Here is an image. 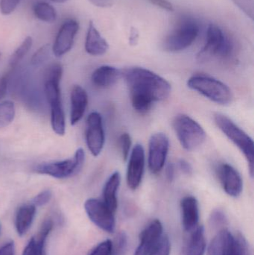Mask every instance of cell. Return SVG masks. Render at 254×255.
<instances>
[{"label": "cell", "mask_w": 254, "mask_h": 255, "mask_svg": "<svg viewBox=\"0 0 254 255\" xmlns=\"http://www.w3.org/2000/svg\"><path fill=\"white\" fill-rule=\"evenodd\" d=\"M136 112L146 114L157 102L169 97L171 85L164 78L143 67H130L122 72Z\"/></svg>", "instance_id": "6da1fadb"}, {"label": "cell", "mask_w": 254, "mask_h": 255, "mask_svg": "<svg viewBox=\"0 0 254 255\" xmlns=\"http://www.w3.org/2000/svg\"><path fill=\"white\" fill-rule=\"evenodd\" d=\"M187 86L210 101L221 106H228L234 100V94L231 88L226 84L211 76L194 75L188 79Z\"/></svg>", "instance_id": "7a4b0ae2"}, {"label": "cell", "mask_w": 254, "mask_h": 255, "mask_svg": "<svg viewBox=\"0 0 254 255\" xmlns=\"http://www.w3.org/2000/svg\"><path fill=\"white\" fill-rule=\"evenodd\" d=\"M214 121L217 127L238 147L243 153L249 164V172L252 177L254 173V149L253 139L237 125L228 117L217 113L214 115Z\"/></svg>", "instance_id": "3957f363"}, {"label": "cell", "mask_w": 254, "mask_h": 255, "mask_svg": "<svg viewBox=\"0 0 254 255\" xmlns=\"http://www.w3.org/2000/svg\"><path fill=\"white\" fill-rule=\"evenodd\" d=\"M173 128L180 145L186 151L196 150L205 142V130L188 115H177L173 121Z\"/></svg>", "instance_id": "277c9868"}, {"label": "cell", "mask_w": 254, "mask_h": 255, "mask_svg": "<svg viewBox=\"0 0 254 255\" xmlns=\"http://www.w3.org/2000/svg\"><path fill=\"white\" fill-rule=\"evenodd\" d=\"M233 52L232 42L215 24L209 25L205 45L197 55L200 63L208 62L214 58H227Z\"/></svg>", "instance_id": "5b68a950"}, {"label": "cell", "mask_w": 254, "mask_h": 255, "mask_svg": "<svg viewBox=\"0 0 254 255\" xmlns=\"http://www.w3.org/2000/svg\"><path fill=\"white\" fill-rule=\"evenodd\" d=\"M199 27L192 19H183L166 37L163 49L168 52H177L190 46L198 37Z\"/></svg>", "instance_id": "8992f818"}, {"label": "cell", "mask_w": 254, "mask_h": 255, "mask_svg": "<svg viewBox=\"0 0 254 255\" xmlns=\"http://www.w3.org/2000/svg\"><path fill=\"white\" fill-rule=\"evenodd\" d=\"M63 74L61 64H53L49 66L45 76V94L51 106V119L58 120L64 118V109L61 98L60 82Z\"/></svg>", "instance_id": "52a82bcc"}, {"label": "cell", "mask_w": 254, "mask_h": 255, "mask_svg": "<svg viewBox=\"0 0 254 255\" xmlns=\"http://www.w3.org/2000/svg\"><path fill=\"white\" fill-rule=\"evenodd\" d=\"M85 153L83 148L76 151L74 157L62 161L44 163L37 165L35 172L42 175H50L56 178H67L77 175L83 167Z\"/></svg>", "instance_id": "ba28073f"}, {"label": "cell", "mask_w": 254, "mask_h": 255, "mask_svg": "<svg viewBox=\"0 0 254 255\" xmlns=\"http://www.w3.org/2000/svg\"><path fill=\"white\" fill-rule=\"evenodd\" d=\"M85 209L89 220L104 232L113 233L116 228L114 213L103 201L89 199L85 202Z\"/></svg>", "instance_id": "9c48e42d"}, {"label": "cell", "mask_w": 254, "mask_h": 255, "mask_svg": "<svg viewBox=\"0 0 254 255\" xmlns=\"http://www.w3.org/2000/svg\"><path fill=\"white\" fill-rule=\"evenodd\" d=\"M169 149V139L162 132L154 133L149 139L148 163L149 170L152 174L161 172L167 161Z\"/></svg>", "instance_id": "30bf717a"}, {"label": "cell", "mask_w": 254, "mask_h": 255, "mask_svg": "<svg viewBox=\"0 0 254 255\" xmlns=\"http://www.w3.org/2000/svg\"><path fill=\"white\" fill-rule=\"evenodd\" d=\"M86 142L92 155L97 157L104 148L105 134L102 118L98 112H92L88 116L86 125Z\"/></svg>", "instance_id": "8fae6325"}, {"label": "cell", "mask_w": 254, "mask_h": 255, "mask_svg": "<svg viewBox=\"0 0 254 255\" xmlns=\"http://www.w3.org/2000/svg\"><path fill=\"white\" fill-rule=\"evenodd\" d=\"M146 156L141 144H136L128 157L127 168V184L131 190H135L140 187L144 175Z\"/></svg>", "instance_id": "7c38bea8"}, {"label": "cell", "mask_w": 254, "mask_h": 255, "mask_svg": "<svg viewBox=\"0 0 254 255\" xmlns=\"http://www.w3.org/2000/svg\"><path fill=\"white\" fill-rule=\"evenodd\" d=\"M79 30V23L75 19H68L62 24L52 46L55 56L59 58L71 50Z\"/></svg>", "instance_id": "4fadbf2b"}, {"label": "cell", "mask_w": 254, "mask_h": 255, "mask_svg": "<svg viewBox=\"0 0 254 255\" xmlns=\"http://www.w3.org/2000/svg\"><path fill=\"white\" fill-rule=\"evenodd\" d=\"M216 171L224 191L231 197H239L243 190V180L239 171L227 163H221Z\"/></svg>", "instance_id": "5bb4252c"}, {"label": "cell", "mask_w": 254, "mask_h": 255, "mask_svg": "<svg viewBox=\"0 0 254 255\" xmlns=\"http://www.w3.org/2000/svg\"><path fill=\"white\" fill-rule=\"evenodd\" d=\"M163 225L155 220L140 234V244L134 255H149L163 236Z\"/></svg>", "instance_id": "9a60e30c"}, {"label": "cell", "mask_w": 254, "mask_h": 255, "mask_svg": "<svg viewBox=\"0 0 254 255\" xmlns=\"http://www.w3.org/2000/svg\"><path fill=\"white\" fill-rule=\"evenodd\" d=\"M182 223L186 232H192L198 226L199 222V206L196 198L186 196L180 202Z\"/></svg>", "instance_id": "2e32d148"}, {"label": "cell", "mask_w": 254, "mask_h": 255, "mask_svg": "<svg viewBox=\"0 0 254 255\" xmlns=\"http://www.w3.org/2000/svg\"><path fill=\"white\" fill-rule=\"evenodd\" d=\"M109 49L107 40L101 35L92 21L89 22L85 40V50L92 56L104 55Z\"/></svg>", "instance_id": "e0dca14e"}, {"label": "cell", "mask_w": 254, "mask_h": 255, "mask_svg": "<svg viewBox=\"0 0 254 255\" xmlns=\"http://www.w3.org/2000/svg\"><path fill=\"white\" fill-rule=\"evenodd\" d=\"M88 104L86 91L79 85H75L71 92V125L77 124L85 115Z\"/></svg>", "instance_id": "ac0fdd59"}, {"label": "cell", "mask_w": 254, "mask_h": 255, "mask_svg": "<svg viewBox=\"0 0 254 255\" xmlns=\"http://www.w3.org/2000/svg\"><path fill=\"white\" fill-rule=\"evenodd\" d=\"M122 76V72L112 66L98 67L92 73L91 80L97 88H108L113 86Z\"/></svg>", "instance_id": "d6986e66"}, {"label": "cell", "mask_w": 254, "mask_h": 255, "mask_svg": "<svg viewBox=\"0 0 254 255\" xmlns=\"http://www.w3.org/2000/svg\"><path fill=\"white\" fill-rule=\"evenodd\" d=\"M36 206L32 203L19 207L15 217V228L19 236H23L29 230L34 222Z\"/></svg>", "instance_id": "ffe728a7"}, {"label": "cell", "mask_w": 254, "mask_h": 255, "mask_svg": "<svg viewBox=\"0 0 254 255\" xmlns=\"http://www.w3.org/2000/svg\"><path fill=\"white\" fill-rule=\"evenodd\" d=\"M121 182V175L118 171L113 172L104 184L103 202L113 213L117 209V191Z\"/></svg>", "instance_id": "44dd1931"}, {"label": "cell", "mask_w": 254, "mask_h": 255, "mask_svg": "<svg viewBox=\"0 0 254 255\" xmlns=\"http://www.w3.org/2000/svg\"><path fill=\"white\" fill-rule=\"evenodd\" d=\"M233 235L227 229L218 232L209 246L207 255H228Z\"/></svg>", "instance_id": "7402d4cb"}, {"label": "cell", "mask_w": 254, "mask_h": 255, "mask_svg": "<svg viewBox=\"0 0 254 255\" xmlns=\"http://www.w3.org/2000/svg\"><path fill=\"white\" fill-rule=\"evenodd\" d=\"M206 246L204 228L198 226L193 232H191L190 238L185 249L184 255H204Z\"/></svg>", "instance_id": "603a6c76"}, {"label": "cell", "mask_w": 254, "mask_h": 255, "mask_svg": "<svg viewBox=\"0 0 254 255\" xmlns=\"http://www.w3.org/2000/svg\"><path fill=\"white\" fill-rule=\"evenodd\" d=\"M34 16L37 19L47 23H52L57 19V11L53 6L45 1H40L34 5Z\"/></svg>", "instance_id": "cb8c5ba5"}, {"label": "cell", "mask_w": 254, "mask_h": 255, "mask_svg": "<svg viewBox=\"0 0 254 255\" xmlns=\"http://www.w3.org/2000/svg\"><path fill=\"white\" fill-rule=\"evenodd\" d=\"M52 228H53V221L52 219L45 220L42 224L37 238H34L37 255H46V240H47L51 231L52 230Z\"/></svg>", "instance_id": "d4e9b609"}, {"label": "cell", "mask_w": 254, "mask_h": 255, "mask_svg": "<svg viewBox=\"0 0 254 255\" xmlns=\"http://www.w3.org/2000/svg\"><path fill=\"white\" fill-rule=\"evenodd\" d=\"M15 106L13 102L0 103V128L10 125L15 118Z\"/></svg>", "instance_id": "484cf974"}, {"label": "cell", "mask_w": 254, "mask_h": 255, "mask_svg": "<svg viewBox=\"0 0 254 255\" xmlns=\"http://www.w3.org/2000/svg\"><path fill=\"white\" fill-rule=\"evenodd\" d=\"M33 40L32 37L28 36L25 37V40L21 43L20 46L14 51L11 56H10V60H9V64L12 68L16 67L21 61L22 58L26 55V54L29 52L32 46Z\"/></svg>", "instance_id": "4316f807"}, {"label": "cell", "mask_w": 254, "mask_h": 255, "mask_svg": "<svg viewBox=\"0 0 254 255\" xmlns=\"http://www.w3.org/2000/svg\"><path fill=\"white\" fill-rule=\"evenodd\" d=\"M228 255H249L247 241L241 234L233 236Z\"/></svg>", "instance_id": "83f0119b"}, {"label": "cell", "mask_w": 254, "mask_h": 255, "mask_svg": "<svg viewBox=\"0 0 254 255\" xmlns=\"http://www.w3.org/2000/svg\"><path fill=\"white\" fill-rule=\"evenodd\" d=\"M170 252H171V244H170L169 238L167 235H163L149 255H169Z\"/></svg>", "instance_id": "f1b7e54d"}, {"label": "cell", "mask_w": 254, "mask_h": 255, "mask_svg": "<svg viewBox=\"0 0 254 255\" xmlns=\"http://www.w3.org/2000/svg\"><path fill=\"white\" fill-rule=\"evenodd\" d=\"M128 245V237L125 232H120L118 234L115 240L114 244H113V252L112 255H124L126 251Z\"/></svg>", "instance_id": "f546056e"}, {"label": "cell", "mask_w": 254, "mask_h": 255, "mask_svg": "<svg viewBox=\"0 0 254 255\" xmlns=\"http://www.w3.org/2000/svg\"><path fill=\"white\" fill-rule=\"evenodd\" d=\"M50 55V46L45 45L40 47L31 58V64L34 66L40 65L49 58Z\"/></svg>", "instance_id": "4dcf8cb0"}, {"label": "cell", "mask_w": 254, "mask_h": 255, "mask_svg": "<svg viewBox=\"0 0 254 255\" xmlns=\"http://www.w3.org/2000/svg\"><path fill=\"white\" fill-rule=\"evenodd\" d=\"M131 145H132V140L129 133H122L119 137V146H120L122 157L125 160H128L131 151Z\"/></svg>", "instance_id": "1f68e13d"}, {"label": "cell", "mask_w": 254, "mask_h": 255, "mask_svg": "<svg viewBox=\"0 0 254 255\" xmlns=\"http://www.w3.org/2000/svg\"><path fill=\"white\" fill-rule=\"evenodd\" d=\"M234 4L252 19L254 17V0H232Z\"/></svg>", "instance_id": "d6a6232c"}, {"label": "cell", "mask_w": 254, "mask_h": 255, "mask_svg": "<svg viewBox=\"0 0 254 255\" xmlns=\"http://www.w3.org/2000/svg\"><path fill=\"white\" fill-rule=\"evenodd\" d=\"M210 223L214 228L222 227L228 223V219L223 211L220 209L214 210L210 215Z\"/></svg>", "instance_id": "836d02e7"}, {"label": "cell", "mask_w": 254, "mask_h": 255, "mask_svg": "<svg viewBox=\"0 0 254 255\" xmlns=\"http://www.w3.org/2000/svg\"><path fill=\"white\" fill-rule=\"evenodd\" d=\"M113 243L110 240H106L98 244L89 255H112Z\"/></svg>", "instance_id": "e575fe53"}, {"label": "cell", "mask_w": 254, "mask_h": 255, "mask_svg": "<svg viewBox=\"0 0 254 255\" xmlns=\"http://www.w3.org/2000/svg\"><path fill=\"white\" fill-rule=\"evenodd\" d=\"M21 0H0V12L3 15H9L16 10Z\"/></svg>", "instance_id": "d590c367"}, {"label": "cell", "mask_w": 254, "mask_h": 255, "mask_svg": "<svg viewBox=\"0 0 254 255\" xmlns=\"http://www.w3.org/2000/svg\"><path fill=\"white\" fill-rule=\"evenodd\" d=\"M52 193L50 190H46L41 192L33 199L32 204L37 206H43L46 205L50 201L52 198Z\"/></svg>", "instance_id": "8d00e7d4"}, {"label": "cell", "mask_w": 254, "mask_h": 255, "mask_svg": "<svg viewBox=\"0 0 254 255\" xmlns=\"http://www.w3.org/2000/svg\"><path fill=\"white\" fill-rule=\"evenodd\" d=\"M152 4L164 9V10H168V11H174V7L172 4L169 0H149Z\"/></svg>", "instance_id": "74e56055"}, {"label": "cell", "mask_w": 254, "mask_h": 255, "mask_svg": "<svg viewBox=\"0 0 254 255\" xmlns=\"http://www.w3.org/2000/svg\"><path fill=\"white\" fill-rule=\"evenodd\" d=\"M179 169H180L183 173L186 175H190L192 174V167L189 162L186 161V160L180 159L178 162Z\"/></svg>", "instance_id": "f35d334b"}, {"label": "cell", "mask_w": 254, "mask_h": 255, "mask_svg": "<svg viewBox=\"0 0 254 255\" xmlns=\"http://www.w3.org/2000/svg\"><path fill=\"white\" fill-rule=\"evenodd\" d=\"M14 244L12 241L7 243L0 248V255H14Z\"/></svg>", "instance_id": "ab89813d"}, {"label": "cell", "mask_w": 254, "mask_h": 255, "mask_svg": "<svg viewBox=\"0 0 254 255\" xmlns=\"http://www.w3.org/2000/svg\"><path fill=\"white\" fill-rule=\"evenodd\" d=\"M9 73H6L0 79V100L4 98L7 93V81H8Z\"/></svg>", "instance_id": "60d3db41"}, {"label": "cell", "mask_w": 254, "mask_h": 255, "mask_svg": "<svg viewBox=\"0 0 254 255\" xmlns=\"http://www.w3.org/2000/svg\"><path fill=\"white\" fill-rule=\"evenodd\" d=\"M22 255H37V250H36L35 240L34 238L30 240L28 244H27L25 248L24 249Z\"/></svg>", "instance_id": "b9f144b4"}, {"label": "cell", "mask_w": 254, "mask_h": 255, "mask_svg": "<svg viewBox=\"0 0 254 255\" xmlns=\"http://www.w3.org/2000/svg\"><path fill=\"white\" fill-rule=\"evenodd\" d=\"M91 4L96 7H109L113 4V0H88Z\"/></svg>", "instance_id": "7bdbcfd3"}, {"label": "cell", "mask_w": 254, "mask_h": 255, "mask_svg": "<svg viewBox=\"0 0 254 255\" xmlns=\"http://www.w3.org/2000/svg\"><path fill=\"white\" fill-rule=\"evenodd\" d=\"M174 175H175L174 165L171 163H169L166 167V177H167V180L171 182L175 176Z\"/></svg>", "instance_id": "ee69618b"}, {"label": "cell", "mask_w": 254, "mask_h": 255, "mask_svg": "<svg viewBox=\"0 0 254 255\" xmlns=\"http://www.w3.org/2000/svg\"><path fill=\"white\" fill-rule=\"evenodd\" d=\"M49 1H52V2L55 3H64L67 2L69 0H49Z\"/></svg>", "instance_id": "f6af8a7d"}, {"label": "cell", "mask_w": 254, "mask_h": 255, "mask_svg": "<svg viewBox=\"0 0 254 255\" xmlns=\"http://www.w3.org/2000/svg\"><path fill=\"white\" fill-rule=\"evenodd\" d=\"M0 229H1V226H0Z\"/></svg>", "instance_id": "bcb514c9"}]
</instances>
